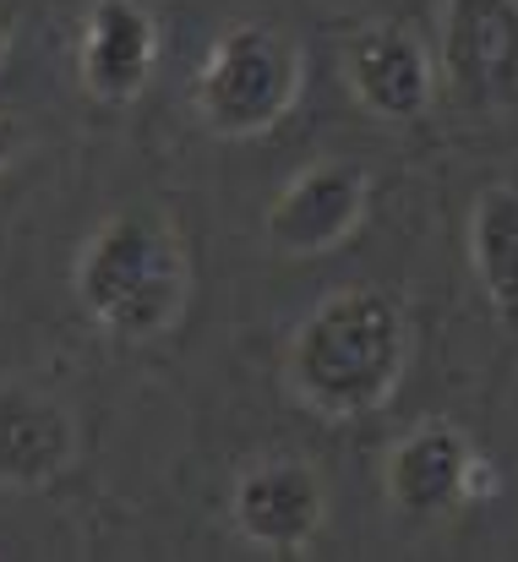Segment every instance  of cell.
<instances>
[{
  "mask_svg": "<svg viewBox=\"0 0 518 562\" xmlns=\"http://www.w3.org/2000/svg\"><path fill=\"white\" fill-rule=\"evenodd\" d=\"M409 367V323L371 284L328 290L290 339V387L323 420L376 415Z\"/></svg>",
  "mask_w": 518,
  "mask_h": 562,
  "instance_id": "6da1fadb",
  "label": "cell"
},
{
  "mask_svg": "<svg viewBox=\"0 0 518 562\" xmlns=\"http://www.w3.org/2000/svg\"><path fill=\"white\" fill-rule=\"evenodd\" d=\"M71 290L93 328L121 345H154L174 334L191 301L185 240L159 207H121L82 240Z\"/></svg>",
  "mask_w": 518,
  "mask_h": 562,
  "instance_id": "7a4b0ae2",
  "label": "cell"
},
{
  "mask_svg": "<svg viewBox=\"0 0 518 562\" xmlns=\"http://www.w3.org/2000/svg\"><path fill=\"white\" fill-rule=\"evenodd\" d=\"M301 88H306V55L284 27L229 22L207 44L191 77V110L213 137L246 143L284 126V115L301 104Z\"/></svg>",
  "mask_w": 518,
  "mask_h": 562,
  "instance_id": "3957f363",
  "label": "cell"
},
{
  "mask_svg": "<svg viewBox=\"0 0 518 562\" xmlns=\"http://www.w3.org/2000/svg\"><path fill=\"white\" fill-rule=\"evenodd\" d=\"M437 71L470 115L518 110V0H442Z\"/></svg>",
  "mask_w": 518,
  "mask_h": 562,
  "instance_id": "277c9868",
  "label": "cell"
},
{
  "mask_svg": "<svg viewBox=\"0 0 518 562\" xmlns=\"http://www.w3.org/2000/svg\"><path fill=\"white\" fill-rule=\"evenodd\" d=\"M387 503L409 519H448L492 486L486 459L453 420H420L387 448Z\"/></svg>",
  "mask_w": 518,
  "mask_h": 562,
  "instance_id": "5b68a950",
  "label": "cell"
},
{
  "mask_svg": "<svg viewBox=\"0 0 518 562\" xmlns=\"http://www.w3.org/2000/svg\"><path fill=\"white\" fill-rule=\"evenodd\" d=\"M229 525L268 558H301L328 525V486L306 459H262L229 486Z\"/></svg>",
  "mask_w": 518,
  "mask_h": 562,
  "instance_id": "8992f818",
  "label": "cell"
},
{
  "mask_svg": "<svg viewBox=\"0 0 518 562\" xmlns=\"http://www.w3.org/2000/svg\"><path fill=\"white\" fill-rule=\"evenodd\" d=\"M371 207V176L354 159H317L268 202L262 235L279 257H328L360 229Z\"/></svg>",
  "mask_w": 518,
  "mask_h": 562,
  "instance_id": "52a82bcc",
  "label": "cell"
},
{
  "mask_svg": "<svg viewBox=\"0 0 518 562\" xmlns=\"http://www.w3.org/2000/svg\"><path fill=\"white\" fill-rule=\"evenodd\" d=\"M345 77L376 121H420L437 99V55L404 22H365L345 49Z\"/></svg>",
  "mask_w": 518,
  "mask_h": 562,
  "instance_id": "ba28073f",
  "label": "cell"
},
{
  "mask_svg": "<svg viewBox=\"0 0 518 562\" xmlns=\"http://www.w3.org/2000/svg\"><path fill=\"white\" fill-rule=\"evenodd\" d=\"M77 71L99 104H137L159 71V16L143 0H93L82 16Z\"/></svg>",
  "mask_w": 518,
  "mask_h": 562,
  "instance_id": "9c48e42d",
  "label": "cell"
},
{
  "mask_svg": "<svg viewBox=\"0 0 518 562\" xmlns=\"http://www.w3.org/2000/svg\"><path fill=\"white\" fill-rule=\"evenodd\" d=\"M82 453L77 415L33 387V382H0V486L38 492L55 486Z\"/></svg>",
  "mask_w": 518,
  "mask_h": 562,
  "instance_id": "30bf717a",
  "label": "cell"
},
{
  "mask_svg": "<svg viewBox=\"0 0 518 562\" xmlns=\"http://www.w3.org/2000/svg\"><path fill=\"white\" fill-rule=\"evenodd\" d=\"M470 268L497 312V323L518 328V187H486L470 207Z\"/></svg>",
  "mask_w": 518,
  "mask_h": 562,
  "instance_id": "8fae6325",
  "label": "cell"
},
{
  "mask_svg": "<svg viewBox=\"0 0 518 562\" xmlns=\"http://www.w3.org/2000/svg\"><path fill=\"white\" fill-rule=\"evenodd\" d=\"M16 148H22V121H16L11 104H0V170L16 159Z\"/></svg>",
  "mask_w": 518,
  "mask_h": 562,
  "instance_id": "7c38bea8",
  "label": "cell"
},
{
  "mask_svg": "<svg viewBox=\"0 0 518 562\" xmlns=\"http://www.w3.org/2000/svg\"><path fill=\"white\" fill-rule=\"evenodd\" d=\"M11 33H16V5L0 0V60H5V49H11Z\"/></svg>",
  "mask_w": 518,
  "mask_h": 562,
  "instance_id": "4fadbf2b",
  "label": "cell"
}]
</instances>
